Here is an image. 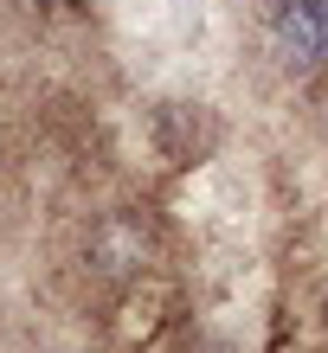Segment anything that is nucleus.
I'll list each match as a JSON object with an SVG mask.
<instances>
[{
    "label": "nucleus",
    "mask_w": 328,
    "mask_h": 353,
    "mask_svg": "<svg viewBox=\"0 0 328 353\" xmlns=\"http://www.w3.org/2000/svg\"><path fill=\"white\" fill-rule=\"evenodd\" d=\"M271 32H277L283 65H296V71L328 65V0H283Z\"/></svg>",
    "instance_id": "nucleus-1"
},
{
    "label": "nucleus",
    "mask_w": 328,
    "mask_h": 353,
    "mask_svg": "<svg viewBox=\"0 0 328 353\" xmlns=\"http://www.w3.org/2000/svg\"><path fill=\"white\" fill-rule=\"evenodd\" d=\"M142 263V232L129 219H110L104 232H97V270H110V276H122V270Z\"/></svg>",
    "instance_id": "nucleus-2"
}]
</instances>
